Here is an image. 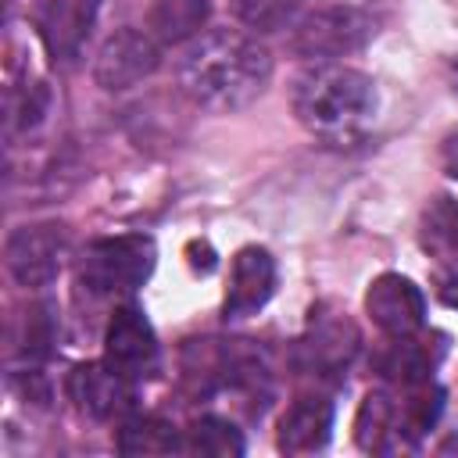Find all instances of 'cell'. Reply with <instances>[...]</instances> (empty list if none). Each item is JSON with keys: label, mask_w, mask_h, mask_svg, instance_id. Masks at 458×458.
<instances>
[{"label": "cell", "mask_w": 458, "mask_h": 458, "mask_svg": "<svg viewBox=\"0 0 458 458\" xmlns=\"http://www.w3.org/2000/svg\"><path fill=\"white\" fill-rule=\"evenodd\" d=\"M272 79L268 50L236 29H215L186 47L179 61L182 93L208 111L229 114L250 107Z\"/></svg>", "instance_id": "cell-1"}, {"label": "cell", "mask_w": 458, "mask_h": 458, "mask_svg": "<svg viewBox=\"0 0 458 458\" xmlns=\"http://www.w3.org/2000/svg\"><path fill=\"white\" fill-rule=\"evenodd\" d=\"M297 122L322 140H351L376 114V82L347 64L326 61L293 82Z\"/></svg>", "instance_id": "cell-2"}, {"label": "cell", "mask_w": 458, "mask_h": 458, "mask_svg": "<svg viewBox=\"0 0 458 458\" xmlns=\"http://www.w3.org/2000/svg\"><path fill=\"white\" fill-rule=\"evenodd\" d=\"M154 240L140 233L93 240L79 258V283L97 297L132 293L154 272Z\"/></svg>", "instance_id": "cell-3"}, {"label": "cell", "mask_w": 458, "mask_h": 458, "mask_svg": "<svg viewBox=\"0 0 458 458\" xmlns=\"http://www.w3.org/2000/svg\"><path fill=\"white\" fill-rule=\"evenodd\" d=\"M372 36H376V18L365 7L333 4V7H318V11L304 14L293 25L290 54H297L301 61L326 64V61H336V57L361 50Z\"/></svg>", "instance_id": "cell-4"}, {"label": "cell", "mask_w": 458, "mask_h": 458, "mask_svg": "<svg viewBox=\"0 0 458 458\" xmlns=\"http://www.w3.org/2000/svg\"><path fill=\"white\" fill-rule=\"evenodd\" d=\"M68 258V229L61 222H25L7 236L4 261L18 286H50Z\"/></svg>", "instance_id": "cell-5"}, {"label": "cell", "mask_w": 458, "mask_h": 458, "mask_svg": "<svg viewBox=\"0 0 458 458\" xmlns=\"http://www.w3.org/2000/svg\"><path fill=\"white\" fill-rule=\"evenodd\" d=\"M157 64H161V50L150 32L118 29L100 43L97 61H93V79L100 89L118 93V89H129V86L143 82L147 75H154Z\"/></svg>", "instance_id": "cell-6"}, {"label": "cell", "mask_w": 458, "mask_h": 458, "mask_svg": "<svg viewBox=\"0 0 458 458\" xmlns=\"http://www.w3.org/2000/svg\"><path fill=\"white\" fill-rule=\"evenodd\" d=\"M104 361L132 383L147 379L157 369V336L140 304L114 308V315L104 329Z\"/></svg>", "instance_id": "cell-7"}, {"label": "cell", "mask_w": 458, "mask_h": 458, "mask_svg": "<svg viewBox=\"0 0 458 458\" xmlns=\"http://www.w3.org/2000/svg\"><path fill=\"white\" fill-rule=\"evenodd\" d=\"M365 311H369V318L390 340H404V336H415L422 329V322H426V297H422V290L408 276L383 272L365 290Z\"/></svg>", "instance_id": "cell-8"}, {"label": "cell", "mask_w": 458, "mask_h": 458, "mask_svg": "<svg viewBox=\"0 0 458 458\" xmlns=\"http://www.w3.org/2000/svg\"><path fill=\"white\" fill-rule=\"evenodd\" d=\"M97 14V0H43L36 7V29L54 64L72 68L82 57Z\"/></svg>", "instance_id": "cell-9"}, {"label": "cell", "mask_w": 458, "mask_h": 458, "mask_svg": "<svg viewBox=\"0 0 458 458\" xmlns=\"http://www.w3.org/2000/svg\"><path fill=\"white\" fill-rule=\"evenodd\" d=\"M68 397L82 415L111 422L132 408V379H125L107 361H82L68 372Z\"/></svg>", "instance_id": "cell-10"}, {"label": "cell", "mask_w": 458, "mask_h": 458, "mask_svg": "<svg viewBox=\"0 0 458 458\" xmlns=\"http://www.w3.org/2000/svg\"><path fill=\"white\" fill-rule=\"evenodd\" d=\"M358 329L351 318L344 315H318L311 318L304 340L297 344V358H301V369L311 372V376H340L351 358L358 354Z\"/></svg>", "instance_id": "cell-11"}, {"label": "cell", "mask_w": 458, "mask_h": 458, "mask_svg": "<svg viewBox=\"0 0 458 458\" xmlns=\"http://www.w3.org/2000/svg\"><path fill=\"white\" fill-rule=\"evenodd\" d=\"M272 290H276L272 254L265 247H240L233 254V265H229V290H225V304H222L225 322L247 318L258 308H265Z\"/></svg>", "instance_id": "cell-12"}, {"label": "cell", "mask_w": 458, "mask_h": 458, "mask_svg": "<svg viewBox=\"0 0 458 458\" xmlns=\"http://www.w3.org/2000/svg\"><path fill=\"white\" fill-rule=\"evenodd\" d=\"M329 429H333V404L326 397L304 394L279 415L276 444L283 454H315L329 444Z\"/></svg>", "instance_id": "cell-13"}, {"label": "cell", "mask_w": 458, "mask_h": 458, "mask_svg": "<svg viewBox=\"0 0 458 458\" xmlns=\"http://www.w3.org/2000/svg\"><path fill=\"white\" fill-rule=\"evenodd\" d=\"M419 243L429 258L440 265L458 261V200L447 193H437L419 218Z\"/></svg>", "instance_id": "cell-14"}, {"label": "cell", "mask_w": 458, "mask_h": 458, "mask_svg": "<svg viewBox=\"0 0 458 458\" xmlns=\"http://www.w3.org/2000/svg\"><path fill=\"white\" fill-rule=\"evenodd\" d=\"M354 437H358V447H365V451H390L394 440L401 444L397 401L386 390L365 394V401L358 408V419H354Z\"/></svg>", "instance_id": "cell-15"}, {"label": "cell", "mask_w": 458, "mask_h": 458, "mask_svg": "<svg viewBox=\"0 0 458 458\" xmlns=\"http://www.w3.org/2000/svg\"><path fill=\"white\" fill-rule=\"evenodd\" d=\"M208 14V0H154L147 14V32L161 43H182L204 29Z\"/></svg>", "instance_id": "cell-16"}, {"label": "cell", "mask_w": 458, "mask_h": 458, "mask_svg": "<svg viewBox=\"0 0 458 458\" xmlns=\"http://www.w3.org/2000/svg\"><path fill=\"white\" fill-rule=\"evenodd\" d=\"M114 447L122 454H172V451H182L186 440L172 422L157 415H143V419H129L114 433Z\"/></svg>", "instance_id": "cell-17"}, {"label": "cell", "mask_w": 458, "mask_h": 458, "mask_svg": "<svg viewBox=\"0 0 458 458\" xmlns=\"http://www.w3.org/2000/svg\"><path fill=\"white\" fill-rule=\"evenodd\" d=\"M186 451L211 454V458H236V454H243V437H240V429L229 419L200 415L186 429Z\"/></svg>", "instance_id": "cell-18"}, {"label": "cell", "mask_w": 458, "mask_h": 458, "mask_svg": "<svg viewBox=\"0 0 458 458\" xmlns=\"http://www.w3.org/2000/svg\"><path fill=\"white\" fill-rule=\"evenodd\" d=\"M301 11V0H233V14L240 25L254 32H279L290 29Z\"/></svg>", "instance_id": "cell-19"}, {"label": "cell", "mask_w": 458, "mask_h": 458, "mask_svg": "<svg viewBox=\"0 0 458 458\" xmlns=\"http://www.w3.org/2000/svg\"><path fill=\"white\" fill-rule=\"evenodd\" d=\"M440 301H444L447 308H458V261L447 265L444 276H440Z\"/></svg>", "instance_id": "cell-20"}, {"label": "cell", "mask_w": 458, "mask_h": 458, "mask_svg": "<svg viewBox=\"0 0 458 458\" xmlns=\"http://www.w3.org/2000/svg\"><path fill=\"white\" fill-rule=\"evenodd\" d=\"M440 157H444V168H447V175H454V179H458V132H454V136H447V143H444Z\"/></svg>", "instance_id": "cell-21"}]
</instances>
